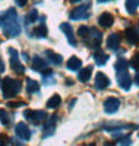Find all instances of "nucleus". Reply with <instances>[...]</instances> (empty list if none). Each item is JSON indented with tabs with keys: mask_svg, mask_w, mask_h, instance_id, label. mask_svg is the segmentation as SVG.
Wrapping results in <instances>:
<instances>
[{
	"mask_svg": "<svg viewBox=\"0 0 139 146\" xmlns=\"http://www.w3.org/2000/svg\"><path fill=\"white\" fill-rule=\"evenodd\" d=\"M0 27L6 37H17L21 33V25L15 9H8L0 14Z\"/></svg>",
	"mask_w": 139,
	"mask_h": 146,
	"instance_id": "f257e3e1",
	"label": "nucleus"
},
{
	"mask_svg": "<svg viewBox=\"0 0 139 146\" xmlns=\"http://www.w3.org/2000/svg\"><path fill=\"white\" fill-rule=\"evenodd\" d=\"M0 88H2L3 97L5 98H12L15 97L19 91H21V81L18 79H12V78H3L2 82H0Z\"/></svg>",
	"mask_w": 139,
	"mask_h": 146,
	"instance_id": "f03ea898",
	"label": "nucleus"
},
{
	"mask_svg": "<svg viewBox=\"0 0 139 146\" xmlns=\"http://www.w3.org/2000/svg\"><path fill=\"white\" fill-rule=\"evenodd\" d=\"M24 118L30 121L31 124H41V122H45L48 115H46L45 110H31V109H27L24 110Z\"/></svg>",
	"mask_w": 139,
	"mask_h": 146,
	"instance_id": "7ed1b4c3",
	"label": "nucleus"
},
{
	"mask_svg": "<svg viewBox=\"0 0 139 146\" xmlns=\"http://www.w3.org/2000/svg\"><path fill=\"white\" fill-rule=\"evenodd\" d=\"M8 51H9V54H11V67H12V70L17 72V73H24L25 69H24V66L19 63V57H18L17 49L9 48Z\"/></svg>",
	"mask_w": 139,
	"mask_h": 146,
	"instance_id": "20e7f679",
	"label": "nucleus"
},
{
	"mask_svg": "<svg viewBox=\"0 0 139 146\" xmlns=\"http://www.w3.org/2000/svg\"><path fill=\"white\" fill-rule=\"evenodd\" d=\"M117 81H118V85H120L124 91L130 90V87H132V78L127 73V70L117 72Z\"/></svg>",
	"mask_w": 139,
	"mask_h": 146,
	"instance_id": "39448f33",
	"label": "nucleus"
},
{
	"mask_svg": "<svg viewBox=\"0 0 139 146\" xmlns=\"http://www.w3.org/2000/svg\"><path fill=\"white\" fill-rule=\"evenodd\" d=\"M120 98L117 97H108L103 103V108H105V112L106 113H115V112L120 109Z\"/></svg>",
	"mask_w": 139,
	"mask_h": 146,
	"instance_id": "423d86ee",
	"label": "nucleus"
},
{
	"mask_svg": "<svg viewBox=\"0 0 139 146\" xmlns=\"http://www.w3.org/2000/svg\"><path fill=\"white\" fill-rule=\"evenodd\" d=\"M90 17L88 14V5L85 6H79V8L74 9L70 12V19H74V21H79V19H87Z\"/></svg>",
	"mask_w": 139,
	"mask_h": 146,
	"instance_id": "0eeeda50",
	"label": "nucleus"
},
{
	"mask_svg": "<svg viewBox=\"0 0 139 146\" xmlns=\"http://www.w3.org/2000/svg\"><path fill=\"white\" fill-rule=\"evenodd\" d=\"M15 134L21 139V140H29L30 136H31V131H30V128L27 127V124L18 122V124L15 125Z\"/></svg>",
	"mask_w": 139,
	"mask_h": 146,
	"instance_id": "6e6552de",
	"label": "nucleus"
},
{
	"mask_svg": "<svg viewBox=\"0 0 139 146\" xmlns=\"http://www.w3.org/2000/svg\"><path fill=\"white\" fill-rule=\"evenodd\" d=\"M87 37H88V45L90 46H93V48H99V45H100V42H102V33L99 31L97 29H91Z\"/></svg>",
	"mask_w": 139,
	"mask_h": 146,
	"instance_id": "1a4fd4ad",
	"label": "nucleus"
},
{
	"mask_svg": "<svg viewBox=\"0 0 139 146\" xmlns=\"http://www.w3.org/2000/svg\"><path fill=\"white\" fill-rule=\"evenodd\" d=\"M109 84H111V81H109V78L105 75V73L99 72L97 75H96L94 85H96V88H97V90H105V88H108V87H109Z\"/></svg>",
	"mask_w": 139,
	"mask_h": 146,
	"instance_id": "9d476101",
	"label": "nucleus"
},
{
	"mask_svg": "<svg viewBox=\"0 0 139 146\" xmlns=\"http://www.w3.org/2000/svg\"><path fill=\"white\" fill-rule=\"evenodd\" d=\"M55 121H57L55 116L46 118L45 125H43V137H48L51 134H54V131H55Z\"/></svg>",
	"mask_w": 139,
	"mask_h": 146,
	"instance_id": "9b49d317",
	"label": "nucleus"
},
{
	"mask_svg": "<svg viewBox=\"0 0 139 146\" xmlns=\"http://www.w3.org/2000/svg\"><path fill=\"white\" fill-rule=\"evenodd\" d=\"M60 29L63 30V33L66 35V37H67L69 43H70L72 46H75V45H76V39H75V36H74V30H72V25L67 24V23H63V24H60Z\"/></svg>",
	"mask_w": 139,
	"mask_h": 146,
	"instance_id": "f8f14e48",
	"label": "nucleus"
},
{
	"mask_svg": "<svg viewBox=\"0 0 139 146\" xmlns=\"http://www.w3.org/2000/svg\"><path fill=\"white\" fill-rule=\"evenodd\" d=\"M120 43H121V36L118 33H114V35H109L108 36V40H106V46L109 49L115 51L120 48Z\"/></svg>",
	"mask_w": 139,
	"mask_h": 146,
	"instance_id": "ddd939ff",
	"label": "nucleus"
},
{
	"mask_svg": "<svg viewBox=\"0 0 139 146\" xmlns=\"http://www.w3.org/2000/svg\"><path fill=\"white\" fill-rule=\"evenodd\" d=\"M114 24V17L109 12H103V14L99 17V25L103 29H109L111 25Z\"/></svg>",
	"mask_w": 139,
	"mask_h": 146,
	"instance_id": "4468645a",
	"label": "nucleus"
},
{
	"mask_svg": "<svg viewBox=\"0 0 139 146\" xmlns=\"http://www.w3.org/2000/svg\"><path fill=\"white\" fill-rule=\"evenodd\" d=\"M31 69L42 73L45 69H48V67H46V61H45L43 58H41V57H33V60H31Z\"/></svg>",
	"mask_w": 139,
	"mask_h": 146,
	"instance_id": "2eb2a0df",
	"label": "nucleus"
},
{
	"mask_svg": "<svg viewBox=\"0 0 139 146\" xmlns=\"http://www.w3.org/2000/svg\"><path fill=\"white\" fill-rule=\"evenodd\" d=\"M126 39L130 45H136L139 42V33L135 29H127L126 30Z\"/></svg>",
	"mask_w": 139,
	"mask_h": 146,
	"instance_id": "dca6fc26",
	"label": "nucleus"
},
{
	"mask_svg": "<svg viewBox=\"0 0 139 146\" xmlns=\"http://www.w3.org/2000/svg\"><path fill=\"white\" fill-rule=\"evenodd\" d=\"M46 54V57H48V60L54 64V66H60L61 63H63V58H61V55H58V54H55L54 51H51V49H48L45 52Z\"/></svg>",
	"mask_w": 139,
	"mask_h": 146,
	"instance_id": "f3484780",
	"label": "nucleus"
},
{
	"mask_svg": "<svg viewBox=\"0 0 139 146\" xmlns=\"http://www.w3.org/2000/svg\"><path fill=\"white\" fill-rule=\"evenodd\" d=\"M91 70H93L91 66L81 69V70H79V73H78V79L81 82H88L90 81V76H91Z\"/></svg>",
	"mask_w": 139,
	"mask_h": 146,
	"instance_id": "a211bd4d",
	"label": "nucleus"
},
{
	"mask_svg": "<svg viewBox=\"0 0 139 146\" xmlns=\"http://www.w3.org/2000/svg\"><path fill=\"white\" fill-rule=\"evenodd\" d=\"M81 66H82V63H81V60H79L78 57H70L69 60H67V69L69 70H79L81 69Z\"/></svg>",
	"mask_w": 139,
	"mask_h": 146,
	"instance_id": "6ab92c4d",
	"label": "nucleus"
},
{
	"mask_svg": "<svg viewBox=\"0 0 139 146\" xmlns=\"http://www.w3.org/2000/svg\"><path fill=\"white\" fill-rule=\"evenodd\" d=\"M108 58H109V57L105 54L103 51H96V52H94V61H96L97 66L106 64V63H108Z\"/></svg>",
	"mask_w": 139,
	"mask_h": 146,
	"instance_id": "aec40b11",
	"label": "nucleus"
},
{
	"mask_svg": "<svg viewBox=\"0 0 139 146\" xmlns=\"http://www.w3.org/2000/svg\"><path fill=\"white\" fill-rule=\"evenodd\" d=\"M60 104H61V97L58 96V94H54L48 102H46V108H48V109H55Z\"/></svg>",
	"mask_w": 139,
	"mask_h": 146,
	"instance_id": "412c9836",
	"label": "nucleus"
},
{
	"mask_svg": "<svg viewBox=\"0 0 139 146\" xmlns=\"http://www.w3.org/2000/svg\"><path fill=\"white\" fill-rule=\"evenodd\" d=\"M139 8V0H126V11L129 14H135Z\"/></svg>",
	"mask_w": 139,
	"mask_h": 146,
	"instance_id": "4be33fe9",
	"label": "nucleus"
},
{
	"mask_svg": "<svg viewBox=\"0 0 139 146\" xmlns=\"http://www.w3.org/2000/svg\"><path fill=\"white\" fill-rule=\"evenodd\" d=\"M25 88H27V92H37L39 88H41V85L37 84V81L35 79H27V85H25Z\"/></svg>",
	"mask_w": 139,
	"mask_h": 146,
	"instance_id": "5701e85b",
	"label": "nucleus"
},
{
	"mask_svg": "<svg viewBox=\"0 0 139 146\" xmlns=\"http://www.w3.org/2000/svg\"><path fill=\"white\" fill-rule=\"evenodd\" d=\"M33 36H36V37H46V36H48V30H46V27L42 24V25H39V27H36L35 30H33Z\"/></svg>",
	"mask_w": 139,
	"mask_h": 146,
	"instance_id": "b1692460",
	"label": "nucleus"
},
{
	"mask_svg": "<svg viewBox=\"0 0 139 146\" xmlns=\"http://www.w3.org/2000/svg\"><path fill=\"white\" fill-rule=\"evenodd\" d=\"M37 17H39V14H37V11L36 9H31L27 15H25V23L27 24H31V23H36L37 21Z\"/></svg>",
	"mask_w": 139,
	"mask_h": 146,
	"instance_id": "393cba45",
	"label": "nucleus"
},
{
	"mask_svg": "<svg viewBox=\"0 0 139 146\" xmlns=\"http://www.w3.org/2000/svg\"><path fill=\"white\" fill-rule=\"evenodd\" d=\"M127 67H129V63H127V60H124V58H120V60L115 63V72L127 70Z\"/></svg>",
	"mask_w": 139,
	"mask_h": 146,
	"instance_id": "a878e982",
	"label": "nucleus"
},
{
	"mask_svg": "<svg viewBox=\"0 0 139 146\" xmlns=\"http://www.w3.org/2000/svg\"><path fill=\"white\" fill-rule=\"evenodd\" d=\"M0 122H2L3 125H9V122H11L9 115L5 109H0Z\"/></svg>",
	"mask_w": 139,
	"mask_h": 146,
	"instance_id": "bb28decb",
	"label": "nucleus"
},
{
	"mask_svg": "<svg viewBox=\"0 0 139 146\" xmlns=\"http://www.w3.org/2000/svg\"><path fill=\"white\" fill-rule=\"evenodd\" d=\"M88 33H90V29L87 27V25H81V27L78 29V35H79V37H82V39L87 37Z\"/></svg>",
	"mask_w": 139,
	"mask_h": 146,
	"instance_id": "cd10ccee",
	"label": "nucleus"
},
{
	"mask_svg": "<svg viewBox=\"0 0 139 146\" xmlns=\"http://www.w3.org/2000/svg\"><path fill=\"white\" fill-rule=\"evenodd\" d=\"M130 64L133 66L135 69H138V70H139V54H136V55L133 57V60L130 61Z\"/></svg>",
	"mask_w": 139,
	"mask_h": 146,
	"instance_id": "c85d7f7f",
	"label": "nucleus"
},
{
	"mask_svg": "<svg viewBox=\"0 0 139 146\" xmlns=\"http://www.w3.org/2000/svg\"><path fill=\"white\" fill-rule=\"evenodd\" d=\"M51 76H52V75L43 76V84H45V85H51V84H54V79H52Z\"/></svg>",
	"mask_w": 139,
	"mask_h": 146,
	"instance_id": "c756f323",
	"label": "nucleus"
},
{
	"mask_svg": "<svg viewBox=\"0 0 139 146\" xmlns=\"http://www.w3.org/2000/svg\"><path fill=\"white\" fill-rule=\"evenodd\" d=\"M24 104H25L24 102H12V103H9L11 108H21V106H24Z\"/></svg>",
	"mask_w": 139,
	"mask_h": 146,
	"instance_id": "7c9ffc66",
	"label": "nucleus"
},
{
	"mask_svg": "<svg viewBox=\"0 0 139 146\" xmlns=\"http://www.w3.org/2000/svg\"><path fill=\"white\" fill-rule=\"evenodd\" d=\"M117 143H118V145H130L132 142H130V139H129V137H123L121 140H118Z\"/></svg>",
	"mask_w": 139,
	"mask_h": 146,
	"instance_id": "2f4dec72",
	"label": "nucleus"
},
{
	"mask_svg": "<svg viewBox=\"0 0 139 146\" xmlns=\"http://www.w3.org/2000/svg\"><path fill=\"white\" fill-rule=\"evenodd\" d=\"M8 140H9V139H8V136L2 134V136H0V146H3V145H6V143H9Z\"/></svg>",
	"mask_w": 139,
	"mask_h": 146,
	"instance_id": "473e14b6",
	"label": "nucleus"
},
{
	"mask_svg": "<svg viewBox=\"0 0 139 146\" xmlns=\"http://www.w3.org/2000/svg\"><path fill=\"white\" fill-rule=\"evenodd\" d=\"M15 3L19 6V8H23V6L27 5V0H15Z\"/></svg>",
	"mask_w": 139,
	"mask_h": 146,
	"instance_id": "72a5a7b5",
	"label": "nucleus"
},
{
	"mask_svg": "<svg viewBox=\"0 0 139 146\" xmlns=\"http://www.w3.org/2000/svg\"><path fill=\"white\" fill-rule=\"evenodd\" d=\"M3 72H5V63H3L2 57H0V73H3Z\"/></svg>",
	"mask_w": 139,
	"mask_h": 146,
	"instance_id": "f704fd0d",
	"label": "nucleus"
},
{
	"mask_svg": "<svg viewBox=\"0 0 139 146\" xmlns=\"http://www.w3.org/2000/svg\"><path fill=\"white\" fill-rule=\"evenodd\" d=\"M135 82H136V84L139 85V72L136 73V76H135Z\"/></svg>",
	"mask_w": 139,
	"mask_h": 146,
	"instance_id": "c9c22d12",
	"label": "nucleus"
},
{
	"mask_svg": "<svg viewBox=\"0 0 139 146\" xmlns=\"http://www.w3.org/2000/svg\"><path fill=\"white\" fill-rule=\"evenodd\" d=\"M23 57H24L25 61H29V55H27V54H23Z\"/></svg>",
	"mask_w": 139,
	"mask_h": 146,
	"instance_id": "e433bc0d",
	"label": "nucleus"
},
{
	"mask_svg": "<svg viewBox=\"0 0 139 146\" xmlns=\"http://www.w3.org/2000/svg\"><path fill=\"white\" fill-rule=\"evenodd\" d=\"M99 3H103V2H109V0H97Z\"/></svg>",
	"mask_w": 139,
	"mask_h": 146,
	"instance_id": "4c0bfd02",
	"label": "nucleus"
},
{
	"mask_svg": "<svg viewBox=\"0 0 139 146\" xmlns=\"http://www.w3.org/2000/svg\"><path fill=\"white\" fill-rule=\"evenodd\" d=\"M72 3H78V2H81V0H70Z\"/></svg>",
	"mask_w": 139,
	"mask_h": 146,
	"instance_id": "58836bf2",
	"label": "nucleus"
},
{
	"mask_svg": "<svg viewBox=\"0 0 139 146\" xmlns=\"http://www.w3.org/2000/svg\"><path fill=\"white\" fill-rule=\"evenodd\" d=\"M138 136H139V134H138Z\"/></svg>",
	"mask_w": 139,
	"mask_h": 146,
	"instance_id": "ea45409f",
	"label": "nucleus"
}]
</instances>
